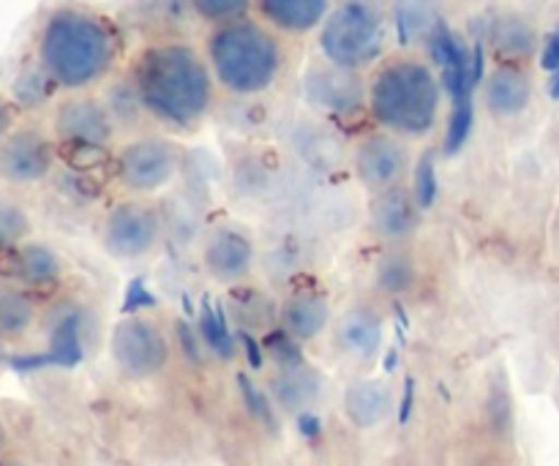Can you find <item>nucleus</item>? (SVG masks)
<instances>
[{
  "label": "nucleus",
  "mask_w": 559,
  "mask_h": 466,
  "mask_svg": "<svg viewBox=\"0 0 559 466\" xmlns=\"http://www.w3.org/2000/svg\"><path fill=\"white\" fill-rule=\"evenodd\" d=\"M118 58L112 27L80 5H55L36 33L33 69L52 87L82 91L107 76Z\"/></svg>",
  "instance_id": "nucleus-1"
},
{
  "label": "nucleus",
  "mask_w": 559,
  "mask_h": 466,
  "mask_svg": "<svg viewBox=\"0 0 559 466\" xmlns=\"http://www.w3.org/2000/svg\"><path fill=\"white\" fill-rule=\"evenodd\" d=\"M134 93L158 123L189 131L211 109V69L189 44H153L134 63Z\"/></svg>",
  "instance_id": "nucleus-2"
},
{
  "label": "nucleus",
  "mask_w": 559,
  "mask_h": 466,
  "mask_svg": "<svg viewBox=\"0 0 559 466\" xmlns=\"http://www.w3.org/2000/svg\"><path fill=\"white\" fill-rule=\"evenodd\" d=\"M369 112L393 134H429L440 112V82L420 60H388L369 85Z\"/></svg>",
  "instance_id": "nucleus-3"
},
{
  "label": "nucleus",
  "mask_w": 559,
  "mask_h": 466,
  "mask_svg": "<svg viewBox=\"0 0 559 466\" xmlns=\"http://www.w3.org/2000/svg\"><path fill=\"white\" fill-rule=\"evenodd\" d=\"M207 60L218 85L235 96H257L282 74L284 52L271 31L249 20L218 25L207 36Z\"/></svg>",
  "instance_id": "nucleus-4"
},
{
  "label": "nucleus",
  "mask_w": 559,
  "mask_h": 466,
  "mask_svg": "<svg viewBox=\"0 0 559 466\" xmlns=\"http://www.w3.org/2000/svg\"><path fill=\"white\" fill-rule=\"evenodd\" d=\"M385 47V20L371 3L344 0L328 14L320 31V49L328 63L342 71H360L374 63Z\"/></svg>",
  "instance_id": "nucleus-5"
},
{
  "label": "nucleus",
  "mask_w": 559,
  "mask_h": 466,
  "mask_svg": "<svg viewBox=\"0 0 559 466\" xmlns=\"http://www.w3.org/2000/svg\"><path fill=\"white\" fill-rule=\"evenodd\" d=\"M58 147L38 126H14L0 142V189H31L52 175Z\"/></svg>",
  "instance_id": "nucleus-6"
},
{
  "label": "nucleus",
  "mask_w": 559,
  "mask_h": 466,
  "mask_svg": "<svg viewBox=\"0 0 559 466\" xmlns=\"http://www.w3.org/2000/svg\"><path fill=\"white\" fill-rule=\"evenodd\" d=\"M52 131L60 147L71 156L80 153H102L112 136L109 109L91 96H71L55 109Z\"/></svg>",
  "instance_id": "nucleus-7"
},
{
  "label": "nucleus",
  "mask_w": 559,
  "mask_h": 466,
  "mask_svg": "<svg viewBox=\"0 0 559 466\" xmlns=\"http://www.w3.org/2000/svg\"><path fill=\"white\" fill-rule=\"evenodd\" d=\"M112 358L129 377H153L167 366L169 344L153 322L129 316L112 333Z\"/></svg>",
  "instance_id": "nucleus-8"
},
{
  "label": "nucleus",
  "mask_w": 559,
  "mask_h": 466,
  "mask_svg": "<svg viewBox=\"0 0 559 466\" xmlns=\"http://www.w3.org/2000/svg\"><path fill=\"white\" fill-rule=\"evenodd\" d=\"M178 169V151L167 140L145 136L126 145L118 156V178L131 191H156L173 180Z\"/></svg>",
  "instance_id": "nucleus-9"
},
{
  "label": "nucleus",
  "mask_w": 559,
  "mask_h": 466,
  "mask_svg": "<svg viewBox=\"0 0 559 466\" xmlns=\"http://www.w3.org/2000/svg\"><path fill=\"white\" fill-rule=\"evenodd\" d=\"M102 238L109 254L120 260H134L156 246L158 216L140 202H123L107 216Z\"/></svg>",
  "instance_id": "nucleus-10"
},
{
  "label": "nucleus",
  "mask_w": 559,
  "mask_h": 466,
  "mask_svg": "<svg viewBox=\"0 0 559 466\" xmlns=\"http://www.w3.org/2000/svg\"><path fill=\"white\" fill-rule=\"evenodd\" d=\"M0 278L33 295L47 292L63 278V260L47 243L27 240L20 249L0 256Z\"/></svg>",
  "instance_id": "nucleus-11"
},
{
  "label": "nucleus",
  "mask_w": 559,
  "mask_h": 466,
  "mask_svg": "<svg viewBox=\"0 0 559 466\" xmlns=\"http://www.w3.org/2000/svg\"><path fill=\"white\" fill-rule=\"evenodd\" d=\"M426 41H429V58L440 69L442 87L448 91L451 101L473 98V49H467L462 36H456L445 20L437 22Z\"/></svg>",
  "instance_id": "nucleus-12"
},
{
  "label": "nucleus",
  "mask_w": 559,
  "mask_h": 466,
  "mask_svg": "<svg viewBox=\"0 0 559 466\" xmlns=\"http://www.w3.org/2000/svg\"><path fill=\"white\" fill-rule=\"evenodd\" d=\"M355 169L371 191H391L407 172V151L393 136L374 134L366 136L355 151Z\"/></svg>",
  "instance_id": "nucleus-13"
},
{
  "label": "nucleus",
  "mask_w": 559,
  "mask_h": 466,
  "mask_svg": "<svg viewBox=\"0 0 559 466\" xmlns=\"http://www.w3.org/2000/svg\"><path fill=\"white\" fill-rule=\"evenodd\" d=\"M251 262H254V246L238 229L222 227L207 240L205 267L218 282H240V278L249 276Z\"/></svg>",
  "instance_id": "nucleus-14"
},
{
  "label": "nucleus",
  "mask_w": 559,
  "mask_h": 466,
  "mask_svg": "<svg viewBox=\"0 0 559 466\" xmlns=\"http://www.w3.org/2000/svg\"><path fill=\"white\" fill-rule=\"evenodd\" d=\"M41 320L38 295L0 278V347L9 349L25 342Z\"/></svg>",
  "instance_id": "nucleus-15"
},
{
  "label": "nucleus",
  "mask_w": 559,
  "mask_h": 466,
  "mask_svg": "<svg viewBox=\"0 0 559 466\" xmlns=\"http://www.w3.org/2000/svg\"><path fill=\"white\" fill-rule=\"evenodd\" d=\"M304 87L309 101L328 112H353L360 104V82L355 80L353 71H342L336 65L311 69Z\"/></svg>",
  "instance_id": "nucleus-16"
},
{
  "label": "nucleus",
  "mask_w": 559,
  "mask_h": 466,
  "mask_svg": "<svg viewBox=\"0 0 559 466\" xmlns=\"http://www.w3.org/2000/svg\"><path fill=\"white\" fill-rule=\"evenodd\" d=\"M420 205L415 194L404 189L382 191L371 205V227L385 240H404L418 229Z\"/></svg>",
  "instance_id": "nucleus-17"
},
{
  "label": "nucleus",
  "mask_w": 559,
  "mask_h": 466,
  "mask_svg": "<svg viewBox=\"0 0 559 466\" xmlns=\"http://www.w3.org/2000/svg\"><path fill=\"white\" fill-rule=\"evenodd\" d=\"M257 9L271 27L300 36L328 20L331 0H257Z\"/></svg>",
  "instance_id": "nucleus-18"
},
{
  "label": "nucleus",
  "mask_w": 559,
  "mask_h": 466,
  "mask_svg": "<svg viewBox=\"0 0 559 466\" xmlns=\"http://www.w3.org/2000/svg\"><path fill=\"white\" fill-rule=\"evenodd\" d=\"M336 342L347 355H355L360 360L374 358L382 347L380 314L374 309H366V306L347 311L336 327Z\"/></svg>",
  "instance_id": "nucleus-19"
},
{
  "label": "nucleus",
  "mask_w": 559,
  "mask_h": 466,
  "mask_svg": "<svg viewBox=\"0 0 559 466\" xmlns=\"http://www.w3.org/2000/svg\"><path fill=\"white\" fill-rule=\"evenodd\" d=\"M530 98H533V85L522 69L500 65L486 82V107L497 118H513V115L524 112Z\"/></svg>",
  "instance_id": "nucleus-20"
},
{
  "label": "nucleus",
  "mask_w": 559,
  "mask_h": 466,
  "mask_svg": "<svg viewBox=\"0 0 559 466\" xmlns=\"http://www.w3.org/2000/svg\"><path fill=\"white\" fill-rule=\"evenodd\" d=\"M331 320V306L322 295H295L282 306V327L298 342H311L325 331Z\"/></svg>",
  "instance_id": "nucleus-21"
},
{
  "label": "nucleus",
  "mask_w": 559,
  "mask_h": 466,
  "mask_svg": "<svg viewBox=\"0 0 559 466\" xmlns=\"http://www.w3.org/2000/svg\"><path fill=\"white\" fill-rule=\"evenodd\" d=\"M85 355L82 349V314L76 309L63 311L55 322L52 333H49V349L38 358H31L36 366H63L71 369Z\"/></svg>",
  "instance_id": "nucleus-22"
},
{
  "label": "nucleus",
  "mask_w": 559,
  "mask_h": 466,
  "mask_svg": "<svg viewBox=\"0 0 559 466\" xmlns=\"http://www.w3.org/2000/svg\"><path fill=\"white\" fill-rule=\"evenodd\" d=\"M388 407H391L388 387L377 380L353 382L344 393V413L358 429H374L377 423H382Z\"/></svg>",
  "instance_id": "nucleus-23"
},
{
  "label": "nucleus",
  "mask_w": 559,
  "mask_h": 466,
  "mask_svg": "<svg viewBox=\"0 0 559 466\" xmlns=\"http://www.w3.org/2000/svg\"><path fill=\"white\" fill-rule=\"evenodd\" d=\"M322 380L309 366H295V369H282V374L273 380V393L276 402L289 413H306L311 402L320 396Z\"/></svg>",
  "instance_id": "nucleus-24"
},
{
  "label": "nucleus",
  "mask_w": 559,
  "mask_h": 466,
  "mask_svg": "<svg viewBox=\"0 0 559 466\" xmlns=\"http://www.w3.org/2000/svg\"><path fill=\"white\" fill-rule=\"evenodd\" d=\"M440 22L431 0H396L393 5V27L402 47H409L418 38H429L435 25Z\"/></svg>",
  "instance_id": "nucleus-25"
},
{
  "label": "nucleus",
  "mask_w": 559,
  "mask_h": 466,
  "mask_svg": "<svg viewBox=\"0 0 559 466\" xmlns=\"http://www.w3.org/2000/svg\"><path fill=\"white\" fill-rule=\"evenodd\" d=\"M491 44H495L497 55L506 60H522L533 52L535 47V31L527 25L522 16H497L489 27Z\"/></svg>",
  "instance_id": "nucleus-26"
},
{
  "label": "nucleus",
  "mask_w": 559,
  "mask_h": 466,
  "mask_svg": "<svg viewBox=\"0 0 559 466\" xmlns=\"http://www.w3.org/2000/svg\"><path fill=\"white\" fill-rule=\"evenodd\" d=\"M33 235V218L27 207L9 191H0V256L20 249Z\"/></svg>",
  "instance_id": "nucleus-27"
},
{
  "label": "nucleus",
  "mask_w": 559,
  "mask_h": 466,
  "mask_svg": "<svg viewBox=\"0 0 559 466\" xmlns=\"http://www.w3.org/2000/svg\"><path fill=\"white\" fill-rule=\"evenodd\" d=\"M200 336L207 344V349H213L222 360H229L235 355V336L229 331V322L224 316L222 303H213L211 298H202Z\"/></svg>",
  "instance_id": "nucleus-28"
},
{
  "label": "nucleus",
  "mask_w": 559,
  "mask_h": 466,
  "mask_svg": "<svg viewBox=\"0 0 559 466\" xmlns=\"http://www.w3.org/2000/svg\"><path fill=\"white\" fill-rule=\"evenodd\" d=\"M473 129H475L473 98L453 101L451 118H448V129H445V142H442V151H445V156H456V153L467 145Z\"/></svg>",
  "instance_id": "nucleus-29"
},
{
  "label": "nucleus",
  "mask_w": 559,
  "mask_h": 466,
  "mask_svg": "<svg viewBox=\"0 0 559 466\" xmlns=\"http://www.w3.org/2000/svg\"><path fill=\"white\" fill-rule=\"evenodd\" d=\"M415 265L407 254H391L377 267V287L388 295H402L413 289Z\"/></svg>",
  "instance_id": "nucleus-30"
},
{
  "label": "nucleus",
  "mask_w": 559,
  "mask_h": 466,
  "mask_svg": "<svg viewBox=\"0 0 559 466\" xmlns=\"http://www.w3.org/2000/svg\"><path fill=\"white\" fill-rule=\"evenodd\" d=\"M191 9L197 16L213 25H227V22L243 20L251 9V0H191Z\"/></svg>",
  "instance_id": "nucleus-31"
},
{
  "label": "nucleus",
  "mask_w": 559,
  "mask_h": 466,
  "mask_svg": "<svg viewBox=\"0 0 559 466\" xmlns=\"http://www.w3.org/2000/svg\"><path fill=\"white\" fill-rule=\"evenodd\" d=\"M262 347H265V353L271 355V358L282 366V369H295V366L306 363L304 353H300L298 338L289 336L284 327H276V331L267 333V336L262 338Z\"/></svg>",
  "instance_id": "nucleus-32"
},
{
  "label": "nucleus",
  "mask_w": 559,
  "mask_h": 466,
  "mask_svg": "<svg viewBox=\"0 0 559 466\" xmlns=\"http://www.w3.org/2000/svg\"><path fill=\"white\" fill-rule=\"evenodd\" d=\"M415 200H418L420 211L431 207L437 202V194H440V183H437V164H435V153H424L415 167V189H413Z\"/></svg>",
  "instance_id": "nucleus-33"
},
{
  "label": "nucleus",
  "mask_w": 559,
  "mask_h": 466,
  "mask_svg": "<svg viewBox=\"0 0 559 466\" xmlns=\"http://www.w3.org/2000/svg\"><path fill=\"white\" fill-rule=\"evenodd\" d=\"M235 382H238L240 398H243V404L249 407V413L254 415V418L260 420L265 429H271V431L276 429V415H273V409H271V404H267L265 393H262L260 387H257L254 382H251L246 374H238V380H235Z\"/></svg>",
  "instance_id": "nucleus-34"
},
{
  "label": "nucleus",
  "mask_w": 559,
  "mask_h": 466,
  "mask_svg": "<svg viewBox=\"0 0 559 466\" xmlns=\"http://www.w3.org/2000/svg\"><path fill=\"white\" fill-rule=\"evenodd\" d=\"M158 300L151 289L145 287V278H129L126 284V292H123V314L126 316H136L140 311L145 309H156Z\"/></svg>",
  "instance_id": "nucleus-35"
},
{
  "label": "nucleus",
  "mask_w": 559,
  "mask_h": 466,
  "mask_svg": "<svg viewBox=\"0 0 559 466\" xmlns=\"http://www.w3.org/2000/svg\"><path fill=\"white\" fill-rule=\"evenodd\" d=\"M175 336H178L180 353L186 355V360H189V363H202V349H200V342H197V336H194V327H191L189 322L180 320L178 325H175Z\"/></svg>",
  "instance_id": "nucleus-36"
},
{
  "label": "nucleus",
  "mask_w": 559,
  "mask_h": 466,
  "mask_svg": "<svg viewBox=\"0 0 559 466\" xmlns=\"http://www.w3.org/2000/svg\"><path fill=\"white\" fill-rule=\"evenodd\" d=\"M238 342H240V347H243L246 360H249L251 369L260 371L262 363H265V347H262V344H260V338L251 336L249 331H240L238 333Z\"/></svg>",
  "instance_id": "nucleus-37"
},
{
  "label": "nucleus",
  "mask_w": 559,
  "mask_h": 466,
  "mask_svg": "<svg viewBox=\"0 0 559 466\" xmlns=\"http://www.w3.org/2000/svg\"><path fill=\"white\" fill-rule=\"evenodd\" d=\"M540 69L549 71V74L559 71V27L555 33H549L544 49H540Z\"/></svg>",
  "instance_id": "nucleus-38"
},
{
  "label": "nucleus",
  "mask_w": 559,
  "mask_h": 466,
  "mask_svg": "<svg viewBox=\"0 0 559 466\" xmlns=\"http://www.w3.org/2000/svg\"><path fill=\"white\" fill-rule=\"evenodd\" d=\"M298 431L306 440H320L322 420L317 418L314 413H309V409H306V413H298Z\"/></svg>",
  "instance_id": "nucleus-39"
},
{
  "label": "nucleus",
  "mask_w": 559,
  "mask_h": 466,
  "mask_svg": "<svg viewBox=\"0 0 559 466\" xmlns=\"http://www.w3.org/2000/svg\"><path fill=\"white\" fill-rule=\"evenodd\" d=\"M413 407H415V380L413 377H407V380H404L402 407H399V423H407L409 415H413Z\"/></svg>",
  "instance_id": "nucleus-40"
},
{
  "label": "nucleus",
  "mask_w": 559,
  "mask_h": 466,
  "mask_svg": "<svg viewBox=\"0 0 559 466\" xmlns=\"http://www.w3.org/2000/svg\"><path fill=\"white\" fill-rule=\"evenodd\" d=\"M11 129H14V107H11L9 98L0 96V142Z\"/></svg>",
  "instance_id": "nucleus-41"
},
{
  "label": "nucleus",
  "mask_w": 559,
  "mask_h": 466,
  "mask_svg": "<svg viewBox=\"0 0 559 466\" xmlns=\"http://www.w3.org/2000/svg\"><path fill=\"white\" fill-rule=\"evenodd\" d=\"M5 447H9V426H5L3 415H0V458H3Z\"/></svg>",
  "instance_id": "nucleus-42"
},
{
  "label": "nucleus",
  "mask_w": 559,
  "mask_h": 466,
  "mask_svg": "<svg viewBox=\"0 0 559 466\" xmlns=\"http://www.w3.org/2000/svg\"><path fill=\"white\" fill-rule=\"evenodd\" d=\"M549 96L555 98V101H559V71H555L549 80Z\"/></svg>",
  "instance_id": "nucleus-43"
},
{
  "label": "nucleus",
  "mask_w": 559,
  "mask_h": 466,
  "mask_svg": "<svg viewBox=\"0 0 559 466\" xmlns=\"http://www.w3.org/2000/svg\"><path fill=\"white\" fill-rule=\"evenodd\" d=\"M399 366V349H391V353L385 355V371H393Z\"/></svg>",
  "instance_id": "nucleus-44"
},
{
  "label": "nucleus",
  "mask_w": 559,
  "mask_h": 466,
  "mask_svg": "<svg viewBox=\"0 0 559 466\" xmlns=\"http://www.w3.org/2000/svg\"><path fill=\"white\" fill-rule=\"evenodd\" d=\"M0 466H25L22 462H9V458H0Z\"/></svg>",
  "instance_id": "nucleus-45"
},
{
  "label": "nucleus",
  "mask_w": 559,
  "mask_h": 466,
  "mask_svg": "<svg viewBox=\"0 0 559 466\" xmlns=\"http://www.w3.org/2000/svg\"><path fill=\"white\" fill-rule=\"evenodd\" d=\"M5 366V355H3V347H0V369Z\"/></svg>",
  "instance_id": "nucleus-46"
},
{
  "label": "nucleus",
  "mask_w": 559,
  "mask_h": 466,
  "mask_svg": "<svg viewBox=\"0 0 559 466\" xmlns=\"http://www.w3.org/2000/svg\"><path fill=\"white\" fill-rule=\"evenodd\" d=\"M355 3H371V5H374L377 0H355Z\"/></svg>",
  "instance_id": "nucleus-47"
}]
</instances>
